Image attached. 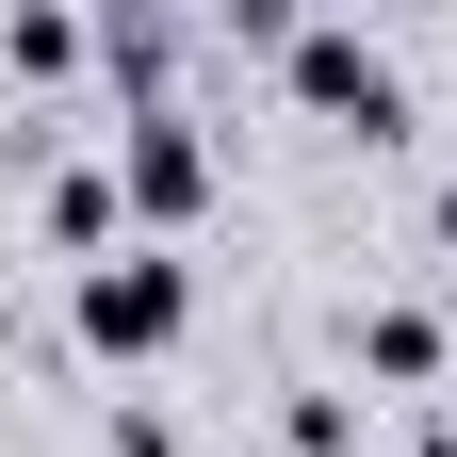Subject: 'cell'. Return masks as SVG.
Wrapping results in <instances>:
<instances>
[{
	"label": "cell",
	"instance_id": "9",
	"mask_svg": "<svg viewBox=\"0 0 457 457\" xmlns=\"http://www.w3.org/2000/svg\"><path fill=\"white\" fill-rule=\"evenodd\" d=\"M409 457H457V425H425V441H409Z\"/></svg>",
	"mask_w": 457,
	"mask_h": 457
},
{
	"label": "cell",
	"instance_id": "1",
	"mask_svg": "<svg viewBox=\"0 0 457 457\" xmlns=\"http://www.w3.org/2000/svg\"><path fill=\"white\" fill-rule=\"evenodd\" d=\"M66 327L98 343V360H163V343L196 327V278L163 262V245H114V262H82V278H66Z\"/></svg>",
	"mask_w": 457,
	"mask_h": 457
},
{
	"label": "cell",
	"instance_id": "3",
	"mask_svg": "<svg viewBox=\"0 0 457 457\" xmlns=\"http://www.w3.org/2000/svg\"><path fill=\"white\" fill-rule=\"evenodd\" d=\"M114 196H131V212H163V228H180V212H212V114H180V98H163V114H131Z\"/></svg>",
	"mask_w": 457,
	"mask_h": 457
},
{
	"label": "cell",
	"instance_id": "6",
	"mask_svg": "<svg viewBox=\"0 0 457 457\" xmlns=\"http://www.w3.org/2000/svg\"><path fill=\"white\" fill-rule=\"evenodd\" d=\"M82 49H98V33H82V17H49V0H33V17H0V66H17V82H66Z\"/></svg>",
	"mask_w": 457,
	"mask_h": 457
},
{
	"label": "cell",
	"instance_id": "7",
	"mask_svg": "<svg viewBox=\"0 0 457 457\" xmlns=\"http://www.w3.org/2000/svg\"><path fill=\"white\" fill-rule=\"evenodd\" d=\"M114 457H180V425H163L147 392H114Z\"/></svg>",
	"mask_w": 457,
	"mask_h": 457
},
{
	"label": "cell",
	"instance_id": "2",
	"mask_svg": "<svg viewBox=\"0 0 457 457\" xmlns=\"http://www.w3.org/2000/svg\"><path fill=\"white\" fill-rule=\"evenodd\" d=\"M278 82H295V114H327V131H360V147L409 114V98H392V49H376V33H343V17H295Z\"/></svg>",
	"mask_w": 457,
	"mask_h": 457
},
{
	"label": "cell",
	"instance_id": "8",
	"mask_svg": "<svg viewBox=\"0 0 457 457\" xmlns=\"http://www.w3.org/2000/svg\"><path fill=\"white\" fill-rule=\"evenodd\" d=\"M360 425H343V392H295V457H343Z\"/></svg>",
	"mask_w": 457,
	"mask_h": 457
},
{
	"label": "cell",
	"instance_id": "5",
	"mask_svg": "<svg viewBox=\"0 0 457 457\" xmlns=\"http://www.w3.org/2000/svg\"><path fill=\"white\" fill-rule=\"evenodd\" d=\"M360 376H376V392H425V376H441V311H425V295H376V311H360Z\"/></svg>",
	"mask_w": 457,
	"mask_h": 457
},
{
	"label": "cell",
	"instance_id": "4",
	"mask_svg": "<svg viewBox=\"0 0 457 457\" xmlns=\"http://www.w3.org/2000/svg\"><path fill=\"white\" fill-rule=\"evenodd\" d=\"M33 228H49L66 262H114V228H131V196H114V147H66V163H49V180H33Z\"/></svg>",
	"mask_w": 457,
	"mask_h": 457
}]
</instances>
